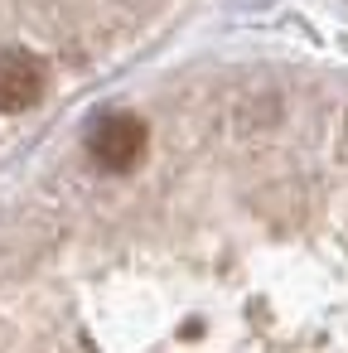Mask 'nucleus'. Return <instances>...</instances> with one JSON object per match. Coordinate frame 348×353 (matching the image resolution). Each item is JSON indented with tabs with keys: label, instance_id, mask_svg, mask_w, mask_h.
<instances>
[{
	"label": "nucleus",
	"instance_id": "1",
	"mask_svg": "<svg viewBox=\"0 0 348 353\" xmlns=\"http://www.w3.org/2000/svg\"><path fill=\"white\" fill-rule=\"evenodd\" d=\"M145 145H150V131H145V121L141 117H131V112H107V117H97L92 121V131H88V155L102 165V170H136L141 165V155H145Z\"/></svg>",
	"mask_w": 348,
	"mask_h": 353
},
{
	"label": "nucleus",
	"instance_id": "2",
	"mask_svg": "<svg viewBox=\"0 0 348 353\" xmlns=\"http://www.w3.org/2000/svg\"><path fill=\"white\" fill-rule=\"evenodd\" d=\"M44 88H49L44 59H34L30 49H6V54H0V112L15 117V112L39 107Z\"/></svg>",
	"mask_w": 348,
	"mask_h": 353
}]
</instances>
